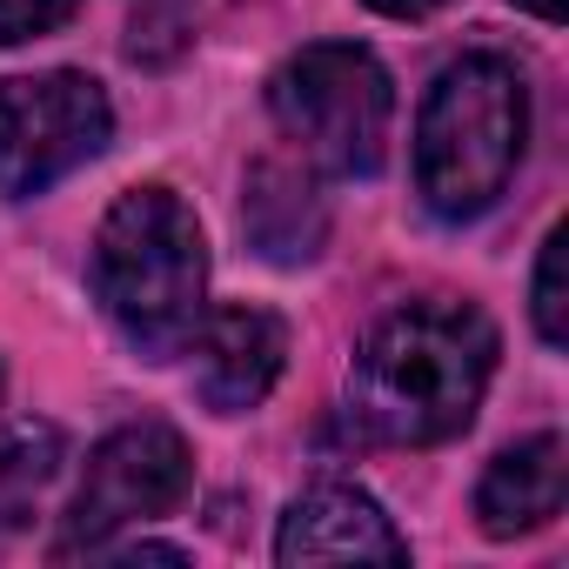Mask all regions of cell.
I'll return each instance as SVG.
<instances>
[{"label":"cell","instance_id":"obj_1","mask_svg":"<svg viewBox=\"0 0 569 569\" xmlns=\"http://www.w3.org/2000/svg\"><path fill=\"white\" fill-rule=\"evenodd\" d=\"M496 322L469 302L389 309L349 369V429L376 449H436L462 436L496 376Z\"/></svg>","mask_w":569,"mask_h":569},{"label":"cell","instance_id":"obj_2","mask_svg":"<svg viewBox=\"0 0 569 569\" xmlns=\"http://www.w3.org/2000/svg\"><path fill=\"white\" fill-rule=\"evenodd\" d=\"M94 296L154 362L181 356L208 316V241L174 188H128L94 234Z\"/></svg>","mask_w":569,"mask_h":569},{"label":"cell","instance_id":"obj_3","mask_svg":"<svg viewBox=\"0 0 569 569\" xmlns=\"http://www.w3.org/2000/svg\"><path fill=\"white\" fill-rule=\"evenodd\" d=\"M529 141V88L502 54H462L436 74L416 121V188L442 221H476L502 201Z\"/></svg>","mask_w":569,"mask_h":569},{"label":"cell","instance_id":"obj_4","mask_svg":"<svg viewBox=\"0 0 569 569\" xmlns=\"http://www.w3.org/2000/svg\"><path fill=\"white\" fill-rule=\"evenodd\" d=\"M268 108L322 174H376L389 161L396 88L389 68L356 41H316L289 54L268 81Z\"/></svg>","mask_w":569,"mask_h":569},{"label":"cell","instance_id":"obj_5","mask_svg":"<svg viewBox=\"0 0 569 569\" xmlns=\"http://www.w3.org/2000/svg\"><path fill=\"white\" fill-rule=\"evenodd\" d=\"M194 482V462H188V442L174 422H128L114 436L94 442L88 469H81V489L61 516V536H54V562L68 556H94L101 542H114L121 529L134 522H154L168 516Z\"/></svg>","mask_w":569,"mask_h":569},{"label":"cell","instance_id":"obj_6","mask_svg":"<svg viewBox=\"0 0 569 569\" xmlns=\"http://www.w3.org/2000/svg\"><path fill=\"white\" fill-rule=\"evenodd\" d=\"M114 134L108 88L94 74H14L0 81V194L28 201L48 194L61 174L88 168Z\"/></svg>","mask_w":569,"mask_h":569},{"label":"cell","instance_id":"obj_7","mask_svg":"<svg viewBox=\"0 0 569 569\" xmlns=\"http://www.w3.org/2000/svg\"><path fill=\"white\" fill-rule=\"evenodd\" d=\"M188 356H194V396L214 416H248L281 382L289 322L254 302H228V309L201 316V329L188 336Z\"/></svg>","mask_w":569,"mask_h":569},{"label":"cell","instance_id":"obj_8","mask_svg":"<svg viewBox=\"0 0 569 569\" xmlns=\"http://www.w3.org/2000/svg\"><path fill=\"white\" fill-rule=\"evenodd\" d=\"M409 562V542L356 482H316L281 509L274 562Z\"/></svg>","mask_w":569,"mask_h":569},{"label":"cell","instance_id":"obj_9","mask_svg":"<svg viewBox=\"0 0 569 569\" xmlns=\"http://www.w3.org/2000/svg\"><path fill=\"white\" fill-rule=\"evenodd\" d=\"M241 234L261 261L274 268H302L322 254L329 241V194L316 181L309 161H254L248 181H241Z\"/></svg>","mask_w":569,"mask_h":569},{"label":"cell","instance_id":"obj_10","mask_svg":"<svg viewBox=\"0 0 569 569\" xmlns=\"http://www.w3.org/2000/svg\"><path fill=\"white\" fill-rule=\"evenodd\" d=\"M562 489H569V449H562V436H529V442L502 449L482 469V482H476V522L496 542L529 536V529H542V522L562 516Z\"/></svg>","mask_w":569,"mask_h":569},{"label":"cell","instance_id":"obj_11","mask_svg":"<svg viewBox=\"0 0 569 569\" xmlns=\"http://www.w3.org/2000/svg\"><path fill=\"white\" fill-rule=\"evenodd\" d=\"M61 462V429L54 422H21L0 436V529H21L34 489L54 476Z\"/></svg>","mask_w":569,"mask_h":569},{"label":"cell","instance_id":"obj_12","mask_svg":"<svg viewBox=\"0 0 569 569\" xmlns=\"http://www.w3.org/2000/svg\"><path fill=\"white\" fill-rule=\"evenodd\" d=\"M562 248H569V228H549V234H542V254H536V302H529L536 336H542L549 349L569 342V322H562Z\"/></svg>","mask_w":569,"mask_h":569},{"label":"cell","instance_id":"obj_13","mask_svg":"<svg viewBox=\"0 0 569 569\" xmlns=\"http://www.w3.org/2000/svg\"><path fill=\"white\" fill-rule=\"evenodd\" d=\"M81 0H0V48H21V41H41L54 28L74 21Z\"/></svg>","mask_w":569,"mask_h":569},{"label":"cell","instance_id":"obj_14","mask_svg":"<svg viewBox=\"0 0 569 569\" xmlns=\"http://www.w3.org/2000/svg\"><path fill=\"white\" fill-rule=\"evenodd\" d=\"M376 14H389V21H422V14H436L442 0H369Z\"/></svg>","mask_w":569,"mask_h":569},{"label":"cell","instance_id":"obj_15","mask_svg":"<svg viewBox=\"0 0 569 569\" xmlns=\"http://www.w3.org/2000/svg\"><path fill=\"white\" fill-rule=\"evenodd\" d=\"M516 8H522V14H536V21H549V28H556V21H562V14H569V0H516Z\"/></svg>","mask_w":569,"mask_h":569}]
</instances>
